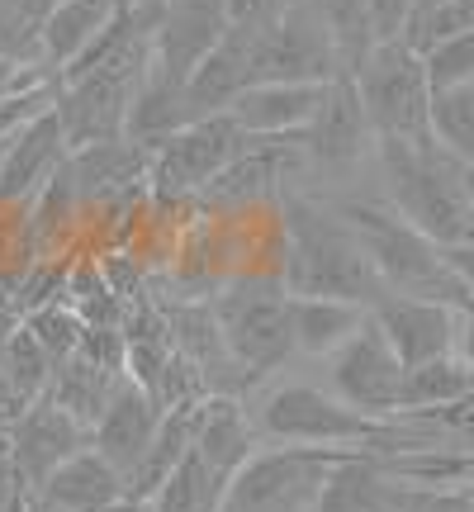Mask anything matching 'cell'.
Instances as JSON below:
<instances>
[{
    "instance_id": "obj_1",
    "label": "cell",
    "mask_w": 474,
    "mask_h": 512,
    "mask_svg": "<svg viewBox=\"0 0 474 512\" xmlns=\"http://www.w3.org/2000/svg\"><path fill=\"white\" fill-rule=\"evenodd\" d=\"M280 280L290 294H328V299H356L380 304L389 285L380 280L375 261L365 252L361 233L351 228L337 200H318L309 190L280 195Z\"/></svg>"
},
{
    "instance_id": "obj_2",
    "label": "cell",
    "mask_w": 474,
    "mask_h": 512,
    "mask_svg": "<svg viewBox=\"0 0 474 512\" xmlns=\"http://www.w3.org/2000/svg\"><path fill=\"white\" fill-rule=\"evenodd\" d=\"M375 166L384 204L441 247H474V166L451 157L437 138H380Z\"/></svg>"
},
{
    "instance_id": "obj_3",
    "label": "cell",
    "mask_w": 474,
    "mask_h": 512,
    "mask_svg": "<svg viewBox=\"0 0 474 512\" xmlns=\"http://www.w3.org/2000/svg\"><path fill=\"white\" fill-rule=\"evenodd\" d=\"M337 204L351 219V228L361 233L365 252L375 261L380 280L389 285V294L460 304L474 290V280L451 261V252L441 242H432L427 233H418L394 204L384 200H337Z\"/></svg>"
},
{
    "instance_id": "obj_4",
    "label": "cell",
    "mask_w": 474,
    "mask_h": 512,
    "mask_svg": "<svg viewBox=\"0 0 474 512\" xmlns=\"http://www.w3.org/2000/svg\"><path fill=\"white\" fill-rule=\"evenodd\" d=\"M209 309L219 318L233 361L247 370L252 384H266L290 356H299L290 323V290L280 275H233L228 285L209 294Z\"/></svg>"
},
{
    "instance_id": "obj_5",
    "label": "cell",
    "mask_w": 474,
    "mask_h": 512,
    "mask_svg": "<svg viewBox=\"0 0 474 512\" xmlns=\"http://www.w3.org/2000/svg\"><path fill=\"white\" fill-rule=\"evenodd\" d=\"M361 451L342 446H261L228 484L219 512H318L332 475Z\"/></svg>"
},
{
    "instance_id": "obj_6",
    "label": "cell",
    "mask_w": 474,
    "mask_h": 512,
    "mask_svg": "<svg viewBox=\"0 0 474 512\" xmlns=\"http://www.w3.org/2000/svg\"><path fill=\"white\" fill-rule=\"evenodd\" d=\"M247 143H252V133L237 124L228 110L209 114V119H195L190 128L171 133L166 143L152 147V171H147L152 204H157V209L200 204L209 181H214Z\"/></svg>"
},
{
    "instance_id": "obj_7",
    "label": "cell",
    "mask_w": 474,
    "mask_h": 512,
    "mask_svg": "<svg viewBox=\"0 0 474 512\" xmlns=\"http://www.w3.org/2000/svg\"><path fill=\"white\" fill-rule=\"evenodd\" d=\"M365 114L375 124V138H432V81L422 67V53L408 43H380L356 72Z\"/></svg>"
},
{
    "instance_id": "obj_8",
    "label": "cell",
    "mask_w": 474,
    "mask_h": 512,
    "mask_svg": "<svg viewBox=\"0 0 474 512\" xmlns=\"http://www.w3.org/2000/svg\"><path fill=\"white\" fill-rule=\"evenodd\" d=\"M342 72V53L332 43L328 24L318 19L309 0L285 5L271 24H256L252 34V86L261 81H304V86H328Z\"/></svg>"
},
{
    "instance_id": "obj_9",
    "label": "cell",
    "mask_w": 474,
    "mask_h": 512,
    "mask_svg": "<svg viewBox=\"0 0 474 512\" xmlns=\"http://www.w3.org/2000/svg\"><path fill=\"white\" fill-rule=\"evenodd\" d=\"M304 171H309V157H304L299 133L294 138H252L209 181V190L200 195V209H209V214H247V209H261V204H280V195H290Z\"/></svg>"
},
{
    "instance_id": "obj_10",
    "label": "cell",
    "mask_w": 474,
    "mask_h": 512,
    "mask_svg": "<svg viewBox=\"0 0 474 512\" xmlns=\"http://www.w3.org/2000/svg\"><path fill=\"white\" fill-rule=\"evenodd\" d=\"M403 375H408V366L389 347L375 313L347 347L328 356V389L370 418H399L403 413Z\"/></svg>"
},
{
    "instance_id": "obj_11",
    "label": "cell",
    "mask_w": 474,
    "mask_h": 512,
    "mask_svg": "<svg viewBox=\"0 0 474 512\" xmlns=\"http://www.w3.org/2000/svg\"><path fill=\"white\" fill-rule=\"evenodd\" d=\"M304 143V157H309V171H356L365 157H375V124L365 114L361 86L356 76H337L323 95V105L313 114V124L299 133Z\"/></svg>"
},
{
    "instance_id": "obj_12",
    "label": "cell",
    "mask_w": 474,
    "mask_h": 512,
    "mask_svg": "<svg viewBox=\"0 0 474 512\" xmlns=\"http://www.w3.org/2000/svg\"><path fill=\"white\" fill-rule=\"evenodd\" d=\"M228 29H233L228 0H166L157 15V34H152V72L185 86Z\"/></svg>"
},
{
    "instance_id": "obj_13",
    "label": "cell",
    "mask_w": 474,
    "mask_h": 512,
    "mask_svg": "<svg viewBox=\"0 0 474 512\" xmlns=\"http://www.w3.org/2000/svg\"><path fill=\"white\" fill-rule=\"evenodd\" d=\"M67 157H72V147H67V128L57 119V100H53L19 133H10L5 171H0V204L5 209H29L48 190V181L67 166Z\"/></svg>"
},
{
    "instance_id": "obj_14",
    "label": "cell",
    "mask_w": 474,
    "mask_h": 512,
    "mask_svg": "<svg viewBox=\"0 0 474 512\" xmlns=\"http://www.w3.org/2000/svg\"><path fill=\"white\" fill-rule=\"evenodd\" d=\"M10 437H15L19 475H24V484H29V494L38 498V489H43V484H48L76 451L91 446V427H86L81 418H72L57 399H43L10 427Z\"/></svg>"
},
{
    "instance_id": "obj_15",
    "label": "cell",
    "mask_w": 474,
    "mask_h": 512,
    "mask_svg": "<svg viewBox=\"0 0 474 512\" xmlns=\"http://www.w3.org/2000/svg\"><path fill=\"white\" fill-rule=\"evenodd\" d=\"M370 313H375V323L384 328L389 347L399 351L403 366H422V361H437V356L456 351V337H460L456 304L413 299V294H384Z\"/></svg>"
},
{
    "instance_id": "obj_16",
    "label": "cell",
    "mask_w": 474,
    "mask_h": 512,
    "mask_svg": "<svg viewBox=\"0 0 474 512\" xmlns=\"http://www.w3.org/2000/svg\"><path fill=\"white\" fill-rule=\"evenodd\" d=\"M162 418H166V408L157 403V394L143 389L133 375H124L119 389H114V399L105 403L100 422L91 427V446L105 460H114L124 475H133L138 460L147 456V446L162 432Z\"/></svg>"
},
{
    "instance_id": "obj_17",
    "label": "cell",
    "mask_w": 474,
    "mask_h": 512,
    "mask_svg": "<svg viewBox=\"0 0 474 512\" xmlns=\"http://www.w3.org/2000/svg\"><path fill=\"white\" fill-rule=\"evenodd\" d=\"M328 86L261 81V86H247V91L237 95V105L228 114H233L252 138H294V133H304V128L313 124V114H318V105H323Z\"/></svg>"
},
{
    "instance_id": "obj_18",
    "label": "cell",
    "mask_w": 474,
    "mask_h": 512,
    "mask_svg": "<svg viewBox=\"0 0 474 512\" xmlns=\"http://www.w3.org/2000/svg\"><path fill=\"white\" fill-rule=\"evenodd\" d=\"M119 10H124V0H57L48 10V19H43V67L57 76V86L100 43V34L119 19Z\"/></svg>"
},
{
    "instance_id": "obj_19",
    "label": "cell",
    "mask_w": 474,
    "mask_h": 512,
    "mask_svg": "<svg viewBox=\"0 0 474 512\" xmlns=\"http://www.w3.org/2000/svg\"><path fill=\"white\" fill-rule=\"evenodd\" d=\"M413 494L418 484L399 479L380 456L361 451L332 475L318 512H413Z\"/></svg>"
},
{
    "instance_id": "obj_20",
    "label": "cell",
    "mask_w": 474,
    "mask_h": 512,
    "mask_svg": "<svg viewBox=\"0 0 474 512\" xmlns=\"http://www.w3.org/2000/svg\"><path fill=\"white\" fill-rule=\"evenodd\" d=\"M57 361L43 351L29 323H19L5 342H0V427H15L34 403L48 399L53 389Z\"/></svg>"
},
{
    "instance_id": "obj_21",
    "label": "cell",
    "mask_w": 474,
    "mask_h": 512,
    "mask_svg": "<svg viewBox=\"0 0 474 512\" xmlns=\"http://www.w3.org/2000/svg\"><path fill=\"white\" fill-rule=\"evenodd\" d=\"M119 498H128V475L114 460L100 456L95 446H86V451H76V456L38 489L34 503L62 508V512H105V508H114Z\"/></svg>"
},
{
    "instance_id": "obj_22",
    "label": "cell",
    "mask_w": 474,
    "mask_h": 512,
    "mask_svg": "<svg viewBox=\"0 0 474 512\" xmlns=\"http://www.w3.org/2000/svg\"><path fill=\"white\" fill-rule=\"evenodd\" d=\"M252 34H256L252 24H233L219 48L204 57L200 67H195V76L185 81V95L200 110V119L233 110L237 95L252 86Z\"/></svg>"
},
{
    "instance_id": "obj_23",
    "label": "cell",
    "mask_w": 474,
    "mask_h": 512,
    "mask_svg": "<svg viewBox=\"0 0 474 512\" xmlns=\"http://www.w3.org/2000/svg\"><path fill=\"white\" fill-rule=\"evenodd\" d=\"M290 323L299 356L328 361L332 351H342L370 323V304L328 299V294H290Z\"/></svg>"
},
{
    "instance_id": "obj_24",
    "label": "cell",
    "mask_w": 474,
    "mask_h": 512,
    "mask_svg": "<svg viewBox=\"0 0 474 512\" xmlns=\"http://www.w3.org/2000/svg\"><path fill=\"white\" fill-rule=\"evenodd\" d=\"M200 119V110L190 105L181 81H171L162 72H147V81L138 86V100H133V114H128V138L133 143L157 147L166 143L171 133H181Z\"/></svg>"
},
{
    "instance_id": "obj_25",
    "label": "cell",
    "mask_w": 474,
    "mask_h": 512,
    "mask_svg": "<svg viewBox=\"0 0 474 512\" xmlns=\"http://www.w3.org/2000/svg\"><path fill=\"white\" fill-rule=\"evenodd\" d=\"M228 484H233V479L223 475L200 446H190V456H185L181 465L171 470V479L157 489L152 508L157 512H219L223 498H228Z\"/></svg>"
},
{
    "instance_id": "obj_26",
    "label": "cell",
    "mask_w": 474,
    "mask_h": 512,
    "mask_svg": "<svg viewBox=\"0 0 474 512\" xmlns=\"http://www.w3.org/2000/svg\"><path fill=\"white\" fill-rule=\"evenodd\" d=\"M470 394H474V366L460 351L422 361V366H408V375H403V413L446 408V403L470 399Z\"/></svg>"
},
{
    "instance_id": "obj_27",
    "label": "cell",
    "mask_w": 474,
    "mask_h": 512,
    "mask_svg": "<svg viewBox=\"0 0 474 512\" xmlns=\"http://www.w3.org/2000/svg\"><path fill=\"white\" fill-rule=\"evenodd\" d=\"M318 19L328 24L332 43L342 53V72L356 76L365 67V57L380 48L375 38V19H370V0H309Z\"/></svg>"
},
{
    "instance_id": "obj_28",
    "label": "cell",
    "mask_w": 474,
    "mask_h": 512,
    "mask_svg": "<svg viewBox=\"0 0 474 512\" xmlns=\"http://www.w3.org/2000/svg\"><path fill=\"white\" fill-rule=\"evenodd\" d=\"M432 138L451 157L474 166V81L470 86L432 91Z\"/></svg>"
},
{
    "instance_id": "obj_29",
    "label": "cell",
    "mask_w": 474,
    "mask_h": 512,
    "mask_svg": "<svg viewBox=\"0 0 474 512\" xmlns=\"http://www.w3.org/2000/svg\"><path fill=\"white\" fill-rule=\"evenodd\" d=\"M460 34H474V0H441L432 10L413 15L403 43H408L413 53H427V48H437V43L460 38Z\"/></svg>"
},
{
    "instance_id": "obj_30",
    "label": "cell",
    "mask_w": 474,
    "mask_h": 512,
    "mask_svg": "<svg viewBox=\"0 0 474 512\" xmlns=\"http://www.w3.org/2000/svg\"><path fill=\"white\" fill-rule=\"evenodd\" d=\"M24 323H29V332L43 342V351H48L53 361L76 356V351H81V342H86V332H91V323H86L72 304H48V309L29 313Z\"/></svg>"
},
{
    "instance_id": "obj_31",
    "label": "cell",
    "mask_w": 474,
    "mask_h": 512,
    "mask_svg": "<svg viewBox=\"0 0 474 512\" xmlns=\"http://www.w3.org/2000/svg\"><path fill=\"white\" fill-rule=\"evenodd\" d=\"M0 57L19 67H43V24L10 0H0Z\"/></svg>"
},
{
    "instance_id": "obj_32",
    "label": "cell",
    "mask_w": 474,
    "mask_h": 512,
    "mask_svg": "<svg viewBox=\"0 0 474 512\" xmlns=\"http://www.w3.org/2000/svg\"><path fill=\"white\" fill-rule=\"evenodd\" d=\"M422 67H427V81L432 91H446V86H470L474 81V34L446 38L437 48L422 53Z\"/></svg>"
},
{
    "instance_id": "obj_33",
    "label": "cell",
    "mask_w": 474,
    "mask_h": 512,
    "mask_svg": "<svg viewBox=\"0 0 474 512\" xmlns=\"http://www.w3.org/2000/svg\"><path fill=\"white\" fill-rule=\"evenodd\" d=\"M53 100H57V86H48V91H24V95H0V143H5L10 133H19L38 110H48Z\"/></svg>"
},
{
    "instance_id": "obj_34",
    "label": "cell",
    "mask_w": 474,
    "mask_h": 512,
    "mask_svg": "<svg viewBox=\"0 0 474 512\" xmlns=\"http://www.w3.org/2000/svg\"><path fill=\"white\" fill-rule=\"evenodd\" d=\"M29 494V484L19 475V460H15V437H10V427H0V512H15Z\"/></svg>"
},
{
    "instance_id": "obj_35",
    "label": "cell",
    "mask_w": 474,
    "mask_h": 512,
    "mask_svg": "<svg viewBox=\"0 0 474 512\" xmlns=\"http://www.w3.org/2000/svg\"><path fill=\"white\" fill-rule=\"evenodd\" d=\"M418 15V0H370V19H375V38L380 43H399L408 24Z\"/></svg>"
},
{
    "instance_id": "obj_36",
    "label": "cell",
    "mask_w": 474,
    "mask_h": 512,
    "mask_svg": "<svg viewBox=\"0 0 474 512\" xmlns=\"http://www.w3.org/2000/svg\"><path fill=\"white\" fill-rule=\"evenodd\" d=\"M413 512H474V494L465 484H441V489H418Z\"/></svg>"
},
{
    "instance_id": "obj_37",
    "label": "cell",
    "mask_w": 474,
    "mask_h": 512,
    "mask_svg": "<svg viewBox=\"0 0 474 512\" xmlns=\"http://www.w3.org/2000/svg\"><path fill=\"white\" fill-rule=\"evenodd\" d=\"M57 86V76L48 67H19L0 57V95H24V91H48Z\"/></svg>"
},
{
    "instance_id": "obj_38",
    "label": "cell",
    "mask_w": 474,
    "mask_h": 512,
    "mask_svg": "<svg viewBox=\"0 0 474 512\" xmlns=\"http://www.w3.org/2000/svg\"><path fill=\"white\" fill-rule=\"evenodd\" d=\"M285 5H290V0H228V19H233V24H252L256 29V24H271Z\"/></svg>"
},
{
    "instance_id": "obj_39",
    "label": "cell",
    "mask_w": 474,
    "mask_h": 512,
    "mask_svg": "<svg viewBox=\"0 0 474 512\" xmlns=\"http://www.w3.org/2000/svg\"><path fill=\"white\" fill-rule=\"evenodd\" d=\"M456 313H460V337H456V351H460V356H465V361L474 366V290L456 304Z\"/></svg>"
},
{
    "instance_id": "obj_40",
    "label": "cell",
    "mask_w": 474,
    "mask_h": 512,
    "mask_svg": "<svg viewBox=\"0 0 474 512\" xmlns=\"http://www.w3.org/2000/svg\"><path fill=\"white\" fill-rule=\"evenodd\" d=\"M10 5H19V10H24L29 19H38V24H43V19H48V10H53L57 0H10Z\"/></svg>"
},
{
    "instance_id": "obj_41",
    "label": "cell",
    "mask_w": 474,
    "mask_h": 512,
    "mask_svg": "<svg viewBox=\"0 0 474 512\" xmlns=\"http://www.w3.org/2000/svg\"><path fill=\"white\" fill-rule=\"evenodd\" d=\"M105 512H157V508H152V498H133V494H128V498H119V503H114V508H105Z\"/></svg>"
},
{
    "instance_id": "obj_42",
    "label": "cell",
    "mask_w": 474,
    "mask_h": 512,
    "mask_svg": "<svg viewBox=\"0 0 474 512\" xmlns=\"http://www.w3.org/2000/svg\"><path fill=\"white\" fill-rule=\"evenodd\" d=\"M128 10H147V15H162V5L166 0H124Z\"/></svg>"
},
{
    "instance_id": "obj_43",
    "label": "cell",
    "mask_w": 474,
    "mask_h": 512,
    "mask_svg": "<svg viewBox=\"0 0 474 512\" xmlns=\"http://www.w3.org/2000/svg\"><path fill=\"white\" fill-rule=\"evenodd\" d=\"M432 5H441V0H418V15L422 10H432Z\"/></svg>"
},
{
    "instance_id": "obj_44",
    "label": "cell",
    "mask_w": 474,
    "mask_h": 512,
    "mask_svg": "<svg viewBox=\"0 0 474 512\" xmlns=\"http://www.w3.org/2000/svg\"><path fill=\"white\" fill-rule=\"evenodd\" d=\"M5 143H10V138H5ZM5 143H0V171H5Z\"/></svg>"
},
{
    "instance_id": "obj_45",
    "label": "cell",
    "mask_w": 474,
    "mask_h": 512,
    "mask_svg": "<svg viewBox=\"0 0 474 512\" xmlns=\"http://www.w3.org/2000/svg\"><path fill=\"white\" fill-rule=\"evenodd\" d=\"M34 508H38V512H62V508H43V503H34Z\"/></svg>"
},
{
    "instance_id": "obj_46",
    "label": "cell",
    "mask_w": 474,
    "mask_h": 512,
    "mask_svg": "<svg viewBox=\"0 0 474 512\" xmlns=\"http://www.w3.org/2000/svg\"><path fill=\"white\" fill-rule=\"evenodd\" d=\"M290 5H299V0H290Z\"/></svg>"
},
{
    "instance_id": "obj_47",
    "label": "cell",
    "mask_w": 474,
    "mask_h": 512,
    "mask_svg": "<svg viewBox=\"0 0 474 512\" xmlns=\"http://www.w3.org/2000/svg\"><path fill=\"white\" fill-rule=\"evenodd\" d=\"M34 512H38V508H34Z\"/></svg>"
}]
</instances>
